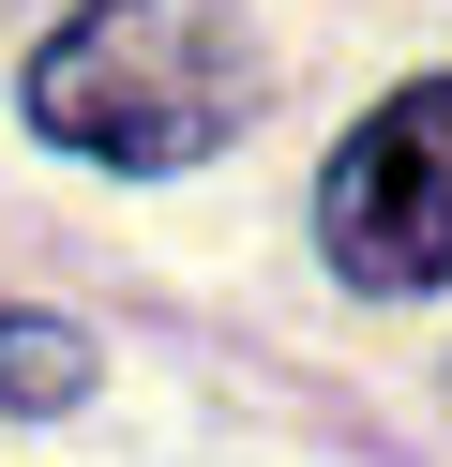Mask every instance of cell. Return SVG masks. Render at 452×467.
<instances>
[{
    "label": "cell",
    "instance_id": "3957f363",
    "mask_svg": "<svg viewBox=\"0 0 452 467\" xmlns=\"http://www.w3.org/2000/svg\"><path fill=\"white\" fill-rule=\"evenodd\" d=\"M90 392V347L60 317H0V407H76Z\"/></svg>",
    "mask_w": 452,
    "mask_h": 467
},
{
    "label": "cell",
    "instance_id": "7a4b0ae2",
    "mask_svg": "<svg viewBox=\"0 0 452 467\" xmlns=\"http://www.w3.org/2000/svg\"><path fill=\"white\" fill-rule=\"evenodd\" d=\"M317 242H331V272L377 286V302H407V286L452 272V76L392 91L377 121L331 151V182H317Z\"/></svg>",
    "mask_w": 452,
    "mask_h": 467
},
{
    "label": "cell",
    "instance_id": "6da1fadb",
    "mask_svg": "<svg viewBox=\"0 0 452 467\" xmlns=\"http://www.w3.org/2000/svg\"><path fill=\"white\" fill-rule=\"evenodd\" d=\"M257 106V46L211 0H90L76 31L30 46V121L90 166H196Z\"/></svg>",
    "mask_w": 452,
    "mask_h": 467
}]
</instances>
